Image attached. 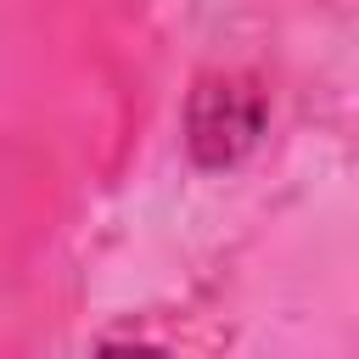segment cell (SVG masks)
I'll use <instances>...</instances> for the list:
<instances>
[{
  "label": "cell",
  "instance_id": "cell-1",
  "mask_svg": "<svg viewBox=\"0 0 359 359\" xmlns=\"http://www.w3.org/2000/svg\"><path fill=\"white\" fill-rule=\"evenodd\" d=\"M258 123L264 107L247 84H202V95L191 101V146L202 163H230L236 151H247Z\"/></svg>",
  "mask_w": 359,
  "mask_h": 359
}]
</instances>
